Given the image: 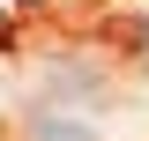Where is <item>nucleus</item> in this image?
<instances>
[{
	"label": "nucleus",
	"mask_w": 149,
	"mask_h": 141,
	"mask_svg": "<svg viewBox=\"0 0 149 141\" xmlns=\"http://www.w3.org/2000/svg\"><path fill=\"white\" fill-rule=\"evenodd\" d=\"M30 141H97V126L74 119V97H37L30 104Z\"/></svg>",
	"instance_id": "1"
},
{
	"label": "nucleus",
	"mask_w": 149,
	"mask_h": 141,
	"mask_svg": "<svg viewBox=\"0 0 149 141\" xmlns=\"http://www.w3.org/2000/svg\"><path fill=\"white\" fill-rule=\"evenodd\" d=\"M134 45H142V59H149V22H142V37H134Z\"/></svg>",
	"instance_id": "2"
}]
</instances>
